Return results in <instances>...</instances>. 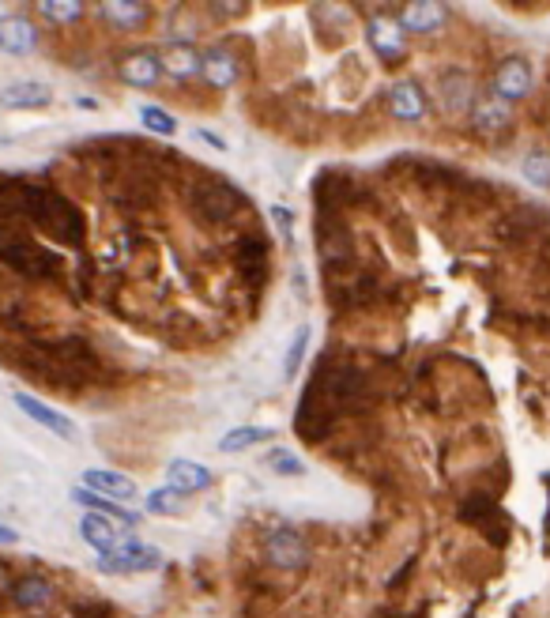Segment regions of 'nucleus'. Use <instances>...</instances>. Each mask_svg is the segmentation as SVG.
Instances as JSON below:
<instances>
[{
  "instance_id": "8",
  "label": "nucleus",
  "mask_w": 550,
  "mask_h": 618,
  "mask_svg": "<svg viewBox=\"0 0 550 618\" xmlns=\"http://www.w3.org/2000/svg\"><path fill=\"white\" fill-rule=\"evenodd\" d=\"M460 517H464L468 524H475V528H479V532L494 543V547H502V543L509 539V517H505L490 498H468V502L460 505Z\"/></svg>"
},
{
  "instance_id": "13",
  "label": "nucleus",
  "mask_w": 550,
  "mask_h": 618,
  "mask_svg": "<svg viewBox=\"0 0 550 618\" xmlns=\"http://www.w3.org/2000/svg\"><path fill=\"white\" fill-rule=\"evenodd\" d=\"M509 121H512V106H509L505 99L494 95V90H490V95H483V99H475V106H471V124H475V129H479L483 136L505 133Z\"/></svg>"
},
{
  "instance_id": "21",
  "label": "nucleus",
  "mask_w": 550,
  "mask_h": 618,
  "mask_svg": "<svg viewBox=\"0 0 550 618\" xmlns=\"http://www.w3.org/2000/svg\"><path fill=\"white\" fill-rule=\"evenodd\" d=\"M445 20H449V8H445V4H426V0L403 4V12H400V27H403V30H415V34L437 30Z\"/></svg>"
},
{
  "instance_id": "18",
  "label": "nucleus",
  "mask_w": 550,
  "mask_h": 618,
  "mask_svg": "<svg viewBox=\"0 0 550 618\" xmlns=\"http://www.w3.org/2000/svg\"><path fill=\"white\" fill-rule=\"evenodd\" d=\"M237 76H242V61H237L227 46H211V49L204 53V80H208L211 87L223 90V87H230Z\"/></svg>"
},
{
  "instance_id": "28",
  "label": "nucleus",
  "mask_w": 550,
  "mask_h": 618,
  "mask_svg": "<svg viewBox=\"0 0 550 618\" xmlns=\"http://www.w3.org/2000/svg\"><path fill=\"white\" fill-rule=\"evenodd\" d=\"M34 8H39L46 20H53V23H76L87 4H80V0H39Z\"/></svg>"
},
{
  "instance_id": "38",
  "label": "nucleus",
  "mask_w": 550,
  "mask_h": 618,
  "mask_svg": "<svg viewBox=\"0 0 550 618\" xmlns=\"http://www.w3.org/2000/svg\"><path fill=\"white\" fill-rule=\"evenodd\" d=\"M4 580H8V573H4V566H0V588H4Z\"/></svg>"
},
{
  "instance_id": "37",
  "label": "nucleus",
  "mask_w": 550,
  "mask_h": 618,
  "mask_svg": "<svg viewBox=\"0 0 550 618\" xmlns=\"http://www.w3.org/2000/svg\"><path fill=\"white\" fill-rule=\"evenodd\" d=\"M196 136H200V140H204V143H211V148H219V151H223V148H227V143H223V140H219V136H211V133H204V129H196Z\"/></svg>"
},
{
  "instance_id": "20",
  "label": "nucleus",
  "mask_w": 550,
  "mask_h": 618,
  "mask_svg": "<svg viewBox=\"0 0 550 618\" xmlns=\"http://www.w3.org/2000/svg\"><path fill=\"white\" fill-rule=\"evenodd\" d=\"M99 8H102V20H109L121 30H140L151 20V4H143V0H106Z\"/></svg>"
},
{
  "instance_id": "31",
  "label": "nucleus",
  "mask_w": 550,
  "mask_h": 618,
  "mask_svg": "<svg viewBox=\"0 0 550 618\" xmlns=\"http://www.w3.org/2000/svg\"><path fill=\"white\" fill-rule=\"evenodd\" d=\"M524 177L531 181V185L550 189V151H528V159H524Z\"/></svg>"
},
{
  "instance_id": "34",
  "label": "nucleus",
  "mask_w": 550,
  "mask_h": 618,
  "mask_svg": "<svg viewBox=\"0 0 550 618\" xmlns=\"http://www.w3.org/2000/svg\"><path fill=\"white\" fill-rule=\"evenodd\" d=\"M271 219H275V227H279V234H283V245L295 242V215H290L283 204H271Z\"/></svg>"
},
{
  "instance_id": "9",
  "label": "nucleus",
  "mask_w": 550,
  "mask_h": 618,
  "mask_svg": "<svg viewBox=\"0 0 550 618\" xmlns=\"http://www.w3.org/2000/svg\"><path fill=\"white\" fill-rule=\"evenodd\" d=\"M531 90V64L524 57H509L498 64V72H494V95L505 99L509 106L528 99Z\"/></svg>"
},
{
  "instance_id": "14",
  "label": "nucleus",
  "mask_w": 550,
  "mask_h": 618,
  "mask_svg": "<svg viewBox=\"0 0 550 618\" xmlns=\"http://www.w3.org/2000/svg\"><path fill=\"white\" fill-rule=\"evenodd\" d=\"M121 80L128 87H155L162 80V61L155 49H136V53H125L121 61Z\"/></svg>"
},
{
  "instance_id": "24",
  "label": "nucleus",
  "mask_w": 550,
  "mask_h": 618,
  "mask_svg": "<svg viewBox=\"0 0 550 618\" xmlns=\"http://www.w3.org/2000/svg\"><path fill=\"white\" fill-rule=\"evenodd\" d=\"M0 102L8 110H42V106L53 102V90L46 83H12V87H4Z\"/></svg>"
},
{
  "instance_id": "23",
  "label": "nucleus",
  "mask_w": 550,
  "mask_h": 618,
  "mask_svg": "<svg viewBox=\"0 0 550 618\" xmlns=\"http://www.w3.org/2000/svg\"><path fill=\"white\" fill-rule=\"evenodd\" d=\"M167 479H170V486L177 490V494H196V490H208L215 476H211L208 468L193 464V460H174L167 468Z\"/></svg>"
},
{
  "instance_id": "5",
  "label": "nucleus",
  "mask_w": 550,
  "mask_h": 618,
  "mask_svg": "<svg viewBox=\"0 0 550 618\" xmlns=\"http://www.w3.org/2000/svg\"><path fill=\"white\" fill-rule=\"evenodd\" d=\"M159 562H162V554H159V547H151V543L117 539V547L106 558H99V570L102 573H143V570H155Z\"/></svg>"
},
{
  "instance_id": "10",
  "label": "nucleus",
  "mask_w": 550,
  "mask_h": 618,
  "mask_svg": "<svg viewBox=\"0 0 550 618\" xmlns=\"http://www.w3.org/2000/svg\"><path fill=\"white\" fill-rule=\"evenodd\" d=\"M237 268H242V276L245 283L253 287H264L268 279V238L264 234H242V242H237Z\"/></svg>"
},
{
  "instance_id": "29",
  "label": "nucleus",
  "mask_w": 550,
  "mask_h": 618,
  "mask_svg": "<svg viewBox=\"0 0 550 618\" xmlns=\"http://www.w3.org/2000/svg\"><path fill=\"white\" fill-rule=\"evenodd\" d=\"M148 509H151V513H162V517H174V513L185 509V494H177V490L167 483V486H159V490H151V494H148Z\"/></svg>"
},
{
  "instance_id": "11",
  "label": "nucleus",
  "mask_w": 550,
  "mask_h": 618,
  "mask_svg": "<svg viewBox=\"0 0 550 618\" xmlns=\"http://www.w3.org/2000/svg\"><path fill=\"white\" fill-rule=\"evenodd\" d=\"M34 46H39V30L27 15H0V49L12 53V57H27V53H34Z\"/></svg>"
},
{
  "instance_id": "4",
  "label": "nucleus",
  "mask_w": 550,
  "mask_h": 618,
  "mask_svg": "<svg viewBox=\"0 0 550 618\" xmlns=\"http://www.w3.org/2000/svg\"><path fill=\"white\" fill-rule=\"evenodd\" d=\"M185 204L200 227H219V223H230L245 208V200L227 181H196L185 196Z\"/></svg>"
},
{
  "instance_id": "27",
  "label": "nucleus",
  "mask_w": 550,
  "mask_h": 618,
  "mask_svg": "<svg viewBox=\"0 0 550 618\" xmlns=\"http://www.w3.org/2000/svg\"><path fill=\"white\" fill-rule=\"evenodd\" d=\"M72 498H76L80 505H87V513H102V517H114V520H125V524H136V513H125L121 505H114L102 494H90L87 486H76L72 490Z\"/></svg>"
},
{
  "instance_id": "36",
  "label": "nucleus",
  "mask_w": 550,
  "mask_h": 618,
  "mask_svg": "<svg viewBox=\"0 0 550 618\" xmlns=\"http://www.w3.org/2000/svg\"><path fill=\"white\" fill-rule=\"evenodd\" d=\"M12 543H20V536H15L8 524H0V547H12Z\"/></svg>"
},
{
  "instance_id": "25",
  "label": "nucleus",
  "mask_w": 550,
  "mask_h": 618,
  "mask_svg": "<svg viewBox=\"0 0 550 618\" xmlns=\"http://www.w3.org/2000/svg\"><path fill=\"white\" fill-rule=\"evenodd\" d=\"M12 596H15V604H20V607L39 611V607H46L53 599V588H49L46 577H20L12 585Z\"/></svg>"
},
{
  "instance_id": "3",
  "label": "nucleus",
  "mask_w": 550,
  "mask_h": 618,
  "mask_svg": "<svg viewBox=\"0 0 550 618\" xmlns=\"http://www.w3.org/2000/svg\"><path fill=\"white\" fill-rule=\"evenodd\" d=\"M0 261L27 279H53L64 268L57 253L39 245L20 223H0Z\"/></svg>"
},
{
  "instance_id": "1",
  "label": "nucleus",
  "mask_w": 550,
  "mask_h": 618,
  "mask_svg": "<svg viewBox=\"0 0 550 618\" xmlns=\"http://www.w3.org/2000/svg\"><path fill=\"white\" fill-rule=\"evenodd\" d=\"M15 362L23 366V373L39 377L49 389H68L80 392L83 385L99 377V355L90 351V343L83 336H61V339H46L34 351L15 355Z\"/></svg>"
},
{
  "instance_id": "30",
  "label": "nucleus",
  "mask_w": 550,
  "mask_h": 618,
  "mask_svg": "<svg viewBox=\"0 0 550 618\" xmlns=\"http://www.w3.org/2000/svg\"><path fill=\"white\" fill-rule=\"evenodd\" d=\"M268 468L275 471V476H290V479L305 476V464H302V460H298L290 449H279V445H275V449L268 452Z\"/></svg>"
},
{
  "instance_id": "22",
  "label": "nucleus",
  "mask_w": 550,
  "mask_h": 618,
  "mask_svg": "<svg viewBox=\"0 0 550 618\" xmlns=\"http://www.w3.org/2000/svg\"><path fill=\"white\" fill-rule=\"evenodd\" d=\"M15 408H20L27 419H34L39 426H46V430H53V433H61V438H72V419H64L61 411L46 408L42 399H34L30 392H15Z\"/></svg>"
},
{
  "instance_id": "16",
  "label": "nucleus",
  "mask_w": 550,
  "mask_h": 618,
  "mask_svg": "<svg viewBox=\"0 0 550 618\" xmlns=\"http://www.w3.org/2000/svg\"><path fill=\"white\" fill-rule=\"evenodd\" d=\"M389 106L400 121H423L426 117V95L415 80H396L389 90Z\"/></svg>"
},
{
  "instance_id": "2",
  "label": "nucleus",
  "mask_w": 550,
  "mask_h": 618,
  "mask_svg": "<svg viewBox=\"0 0 550 618\" xmlns=\"http://www.w3.org/2000/svg\"><path fill=\"white\" fill-rule=\"evenodd\" d=\"M20 215L30 219L42 234H49L53 242L68 245V249H83V242H87L83 211L72 204L64 193L34 185V181H20Z\"/></svg>"
},
{
  "instance_id": "26",
  "label": "nucleus",
  "mask_w": 550,
  "mask_h": 618,
  "mask_svg": "<svg viewBox=\"0 0 550 618\" xmlns=\"http://www.w3.org/2000/svg\"><path fill=\"white\" fill-rule=\"evenodd\" d=\"M275 438L271 426H237L230 433H223V442H219V452H242V449H253V445H264Z\"/></svg>"
},
{
  "instance_id": "12",
  "label": "nucleus",
  "mask_w": 550,
  "mask_h": 618,
  "mask_svg": "<svg viewBox=\"0 0 550 618\" xmlns=\"http://www.w3.org/2000/svg\"><path fill=\"white\" fill-rule=\"evenodd\" d=\"M162 61V72H170L174 80H193V76H204V53L189 42H170L162 46L159 53Z\"/></svg>"
},
{
  "instance_id": "7",
  "label": "nucleus",
  "mask_w": 550,
  "mask_h": 618,
  "mask_svg": "<svg viewBox=\"0 0 550 618\" xmlns=\"http://www.w3.org/2000/svg\"><path fill=\"white\" fill-rule=\"evenodd\" d=\"M264 551H268V562L275 570H287V573H298L309 566V547L298 532L290 528H275L268 539H264Z\"/></svg>"
},
{
  "instance_id": "6",
  "label": "nucleus",
  "mask_w": 550,
  "mask_h": 618,
  "mask_svg": "<svg viewBox=\"0 0 550 618\" xmlns=\"http://www.w3.org/2000/svg\"><path fill=\"white\" fill-rule=\"evenodd\" d=\"M365 39H370L374 53L384 64H396V61H403V53H408V39H403V27L396 23V15H384V12L370 15Z\"/></svg>"
},
{
  "instance_id": "33",
  "label": "nucleus",
  "mask_w": 550,
  "mask_h": 618,
  "mask_svg": "<svg viewBox=\"0 0 550 618\" xmlns=\"http://www.w3.org/2000/svg\"><path fill=\"white\" fill-rule=\"evenodd\" d=\"M305 348H309V329H298V332H295V339H290L287 362H283V377H298L302 358H305Z\"/></svg>"
},
{
  "instance_id": "35",
  "label": "nucleus",
  "mask_w": 550,
  "mask_h": 618,
  "mask_svg": "<svg viewBox=\"0 0 550 618\" xmlns=\"http://www.w3.org/2000/svg\"><path fill=\"white\" fill-rule=\"evenodd\" d=\"M211 12H219V15H245V4L242 0H227V4H208Z\"/></svg>"
},
{
  "instance_id": "19",
  "label": "nucleus",
  "mask_w": 550,
  "mask_h": 618,
  "mask_svg": "<svg viewBox=\"0 0 550 618\" xmlns=\"http://www.w3.org/2000/svg\"><path fill=\"white\" fill-rule=\"evenodd\" d=\"M80 536H83L102 558L114 551L117 539H121V536H117V520H114V517H102V513H83V517H80Z\"/></svg>"
},
{
  "instance_id": "15",
  "label": "nucleus",
  "mask_w": 550,
  "mask_h": 618,
  "mask_svg": "<svg viewBox=\"0 0 550 618\" xmlns=\"http://www.w3.org/2000/svg\"><path fill=\"white\" fill-rule=\"evenodd\" d=\"M437 90H442V102L449 114H468L475 106V80L460 68H449L442 83H437Z\"/></svg>"
},
{
  "instance_id": "32",
  "label": "nucleus",
  "mask_w": 550,
  "mask_h": 618,
  "mask_svg": "<svg viewBox=\"0 0 550 618\" xmlns=\"http://www.w3.org/2000/svg\"><path fill=\"white\" fill-rule=\"evenodd\" d=\"M140 121H143V129H151L159 136H174L177 133V121L167 114V110H159V106H143L140 110Z\"/></svg>"
},
{
  "instance_id": "17",
  "label": "nucleus",
  "mask_w": 550,
  "mask_h": 618,
  "mask_svg": "<svg viewBox=\"0 0 550 618\" xmlns=\"http://www.w3.org/2000/svg\"><path fill=\"white\" fill-rule=\"evenodd\" d=\"M83 486L99 490V494L109 498V502H133V498H136V483H133V479H128V476H117V471H102V468L83 471Z\"/></svg>"
}]
</instances>
